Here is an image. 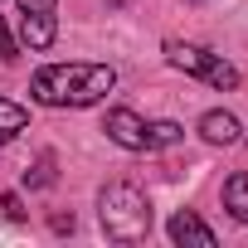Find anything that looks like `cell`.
Masks as SVG:
<instances>
[{
	"instance_id": "1",
	"label": "cell",
	"mask_w": 248,
	"mask_h": 248,
	"mask_svg": "<svg viewBox=\"0 0 248 248\" xmlns=\"http://www.w3.org/2000/svg\"><path fill=\"white\" fill-rule=\"evenodd\" d=\"M112 63H44L30 88L44 107H93L112 93Z\"/></svg>"
},
{
	"instance_id": "2",
	"label": "cell",
	"mask_w": 248,
	"mask_h": 248,
	"mask_svg": "<svg viewBox=\"0 0 248 248\" xmlns=\"http://www.w3.org/2000/svg\"><path fill=\"white\" fill-rule=\"evenodd\" d=\"M97 219H102V233L117 238V243H141L151 233V200L132 185V180H112L102 195H97Z\"/></svg>"
},
{
	"instance_id": "3",
	"label": "cell",
	"mask_w": 248,
	"mask_h": 248,
	"mask_svg": "<svg viewBox=\"0 0 248 248\" xmlns=\"http://www.w3.org/2000/svg\"><path fill=\"white\" fill-rule=\"evenodd\" d=\"M166 54H170V63L180 68V73H195V78H204L209 88H233L238 83V73H233V63H224L219 54H209V49H200V44H166Z\"/></svg>"
},
{
	"instance_id": "4",
	"label": "cell",
	"mask_w": 248,
	"mask_h": 248,
	"mask_svg": "<svg viewBox=\"0 0 248 248\" xmlns=\"http://www.w3.org/2000/svg\"><path fill=\"white\" fill-rule=\"evenodd\" d=\"M102 132H107V141L127 146V151H151V141H146V122H141L132 107H112V112L102 117Z\"/></svg>"
},
{
	"instance_id": "5",
	"label": "cell",
	"mask_w": 248,
	"mask_h": 248,
	"mask_svg": "<svg viewBox=\"0 0 248 248\" xmlns=\"http://www.w3.org/2000/svg\"><path fill=\"white\" fill-rule=\"evenodd\" d=\"M170 238L175 243H185V248H214L219 238H214V229L195 214V209H180L175 219H170Z\"/></svg>"
},
{
	"instance_id": "6",
	"label": "cell",
	"mask_w": 248,
	"mask_h": 248,
	"mask_svg": "<svg viewBox=\"0 0 248 248\" xmlns=\"http://www.w3.org/2000/svg\"><path fill=\"white\" fill-rule=\"evenodd\" d=\"M238 132H243V127H238L233 112H204V117H200V137H204L209 146H233Z\"/></svg>"
},
{
	"instance_id": "7",
	"label": "cell",
	"mask_w": 248,
	"mask_h": 248,
	"mask_svg": "<svg viewBox=\"0 0 248 248\" xmlns=\"http://www.w3.org/2000/svg\"><path fill=\"white\" fill-rule=\"evenodd\" d=\"M224 209H229L238 224H248V170H238V175L224 180Z\"/></svg>"
},
{
	"instance_id": "8",
	"label": "cell",
	"mask_w": 248,
	"mask_h": 248,
	"mask_svg": "<svg viewBox=\"0 0 248 248\" xmlns=\"http://www.w3.org/2000/svg\"><path fill=\"white\" fill-rule=\"evenodd\" d=\"M25 122H30V112L20 107V102H10V97H0V146H10L20 132H25Z\"/></svg>"
},
{
	"instance_id": "9",
	"label": "cell",
	"mask_w": 248,
	"mask_h": 248,
	"mask_svg": "<svg viewBox=\"0 0 248 248\" xmlns=\"http://www.w3.org/2000/svg\"><path fill=\"white\" fill-rule=\"evenodd\" d=\"M146 141H151V151L175 146L180 141V127H175V122H146Z\"/></svg>"
},
{
	"instance_id": "10",
	"label": "cell",
	"mask_w": 248,
	"mask_h": 248,
	"mask_svg": "<svg viewBox=\"0 0 248 248\" xmlns=\"http://www.w3.org/2000/svg\"><path fill=\"white\" fill-rule=\"evenodd\" d=\"M25 180H30L34 190H44V185H54V156L44 151V156L34 161V170H25Z\"/></svg>"
},
{
	"instance_id": "11",
	"label": "cell",
	"mask_w": 248,
	"mask_h": 248,
	"mask_svg": "<svg viewBox=\"0 0 248 248\" xmlns=\"http://www.w3.org/2000/svg\"><path fill=\"white\" fill-rule=\"evenodd\" d=\"M59 0H20V15H54Z\"/></svg>"
},
{
	"instance_id": "12",
	"label": "cell",
	"mask_w": 248,
	"mask_h": 248,
	"mask_svg": "<svg viewBox=\"0 0 248 248\" xmlns=\"http://www.w3.org/2000/svg\"><path fill=\"white\" fill-rule=\"evenodd\" d=\"M0 209H5V214H10L15 224L25 219V204H20V195H15V190H5V195H0Z\"/></svg>"
},
{
	"instance_id": "13",
	"label": "cell",
	"mask_w": 248,
	"mask_h": 248,
	"mask_svg": "<svg viewBox=\"0 0 248 248\" xmlns=\"http://www.w3.org/2000/svg\"><path fill=\"white\" fill-rule=\"evenodd\" d=\"M20 54V44L10 39V30H5V20H0V59H15Z\"/></svg>"
},
{
	"instance_id": "14",
	"label": "cell",
	"mask_w": 248,
	"mask_h": 248,
	"mask_svg": "<svg viewBox=\"0 0 248 248\" xmlns=\"http://www.w3.org/2000/svg\"><path fill=\"white\" fill-rule=\"evenodd\" d=\"M112 5H127V0H112Z\"/></svg>"
}]
</instances>
